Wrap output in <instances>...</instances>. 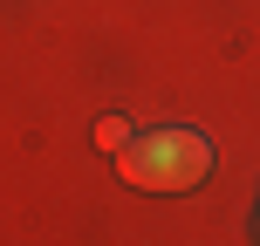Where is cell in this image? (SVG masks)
I'll return each instance as SVG.
<instances>
[{"label": "cell", "mask_w": 260, "mask_h": 246, "mask_svg": "<svg viewBox=\"0 0 260 246\" xmlns=\"http://www.w3.org/2000/svg\"><path fill=\"white\" fill-rule=\"evenodd\" d=\"M117 171L130 192H192L212 178V144L199 130L171 123V130H137L117 151Z\"/></svg>", "instance_id": "1"}, {"label": "cell", "mask_w": 260, "mask_h": 246, "mask_svg": "<svg viewBox=\"0 0 260 246\" xmlns=\"http://www.w3.org/2000/svg\"><path fill=\"white\" fill-rule=\"evenodd\" d=\"M130 137H137V130H130V117H96V144H103L110 157H117V151H123Z\"/></svg>", "instance_id": "2"}]
</instances>
